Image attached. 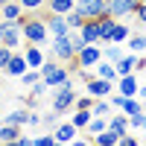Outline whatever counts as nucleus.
Wrapping results in <instances>:
<instances>
[{
    "mask_svg": "<svg viewBox=\"0 0 146 146\" xmlns=\"http://www.w3.org/2000/svg\"><path fill=\"white\" fill-rule=\"evenodd\" d=\"M123 53H126L123 44H102V58H108V62H117Z\"/></svg>",
    "mask_w": 146,
    "mask_h": 146,
    "instance_id": "30",
    "label": "nucleus"
},
{
    "mask_svg": "<svg viewBox=\"0 0 146 146\" xmlns=\"http://www.w3.org/2000/svg\"><path fill=\"white\" fill-rule=\"evenodd\" d=\"M0 79H3V70H0Z\"/></svg>",
    "mask_w": 146,
    "mask_h": 146,
    "instance_id": "45",
    "label": "nucleus"
},
{
    "mask_svg": "<svg viewBox=\"0 0 146 146\" xmlns=\"http://www.w3.org/2000/svg\"><path fill=\"white\" fill-rule=\"evenodd\" d=\"M21 32H23V44H47L50 41V32H47V23L38 12H23L21 18Z\"/></svg>",
    "mask_w": 146,
    "mask_h": 146,
    "instance_id": "1",
    "label": "nucleus"
},
{
    "mask_svg": "<svg viewBox=\"0 0 146 146\" xmlns=\"http://www.w3.org/2000/svg\"><path fill=\"white\" fill-rule=\"evenodd\" d=\"M114 108H111V102H108V96H102V100H94V105H91V114L94 117H108Z\"/></svg>",
    "mask_w": 146,
    "mask_h": 146,
    "instance_id": "29",
    "label": "nucleus"
},
{
    "mask_svg": "<svg viewBox=\"0 0 146 146\" xmlns=\"http://www.w3.org/2000/svg\"><path fill=\"white\" fill-rule=\"evenodd\" d=\"M12 53H15V50H12V47H6V44L0 47V70H3V67L9 64V58H12Z\"/></svg>",
    "mask_w": 146,
    "mask_h": 146,
    "instance_id": "38",
    "label": "nucleus"
},
{
    "mask_svg": "<svg viewBox=\"0 0 146 146\" xmlns=\"http://www.w3.org/2000/svg\"><path fill=\"white\" fill-rule=\"evenodd\" d=\"M41 70V79L47 82V88H58V85H64L73 73L67 70V64H62V62H56V58H50L47 56V62L38 67Z\"/></svg>",
    "mask_w": 146,
    "mask_h": 146,
    "instance_id": "3",
    "label": "nucleus"
},
{
    "mask_svg": "<svg viewBox=\"0 0 146 146\" xmlns=\"http://www.w3.org/2000/svg\"><path fill=\"white\" fill-rule=\"evenodd\" d=\"M3 27H6V21H3V18H0V32H3Z\"/></svg>",
    "mask_w": 146,
    "mask_h": 146,
    "instance_id": "42",
    "label": "nucleus"
},
{
    "mask_svg": "<svg viewBox=\"0 0 146 146\" xmlns=\"http://www.w3.org/2000/svg\"><path fill=\"white\" fill-rule=\"evenodd\" d=\"M102 129H108V117H91V120H88V126H85L82 131H85L88 137H94V135H100Z\"/></svg>",
    "mask_w": 146,
    "mask_h": 146,
    "instance_id": "27",
    "label": "nucleus"
},
{
    "mask_svg": "<svg viewBox=\"0 0 146 146\" xmlns=\"http://www.w3.org/2000/svg\"><path fill=\"white\" fill-rule=\"evenodd\" d=\"M32 146H56L53 131H50V135H38V137H32Z\"/></svg>",
    "mask_w": 146,
    "mask_h": 146,
    "instance_id": "37",
    "label": "nucleus"
},
{
    "mask_svg": "<svg viewBox=\"0 0 146 146\" xmlns=\"http://www.w3.org/2000/svg\"><path fill=\"white\" fill-rule=\"evenodd\" d=\"M73 9H79L85 21L88 18H102V15H108V0H76Z\"/></svg>",
    "mask_w": 146,
    "mask_h": 146,
    "instance_id": "6",
    "label": "nucleus"
},
{
    "mask_svg": "<svg viewBox=\"0 0 146 146\" xmlns=\"http://www.w3.org/2000/svg\"><path fill=\"white\" fill-rule=\"evenodd\" d=\"M120 143H123V146H137V137H135V135H129V131H126V135L120 137Z\"/></svg>",
    "mask_w": 146,
    "mask_h": 146,
    "instance_id": "40",
    "label": "nucleus"
},
{
    "mask_svg": "<svg viewBox=\"0 0 146 146\" xmlns=\"http://www.w3.org/2000/svg\"><path fill=\"white\" fill-rule=\"evenodd\" d=\"M79 35L85 38V44H100V21L96 18H88L79 27Z\"/></svg>",
    "mask_w": 146,
    "mask_h": 146,
    "instance_id": "15",
    "label": "nucleus"
},
{
    "mask_svg": "<svg viewBox=\"0 0 146 146\" xmlns=\"http://www.w3.org/2000/svg\"><path fill=\"white\" fill-rule=\"evenodd\" d=\"M0 126H3V114H0Z\"/></svg>",
    "mask_w": 146,
    "mask_h": 146,
    "instance_id": "43",
    "label": "nucleus"
},
{
    "mask_svg": "<svg viewBox=\"0 0 146 146\" xmlns=\"http://www.w3.org/2000/svg\"><path fill=\"white\" fill-rule=\"evenodd\" d=\"M47 12H53V15H67V12L76 6V0H47Z\"/></svg>",
    "mask_w": 146,
    "mask_h": 146,
    "instance_id": "23",
    "label": "nucleus"
},
{
    "mask_svg": "<svg viewBox=\"0 0 146 146\" xmlns=\"http://www.w3.org/2000/svg\"><path fill=\"white\" fill-rule=\"evenodd\" d=\"M96 21H100V44H108V38H111V29H114L117 18H111V15H102V18H96Z\"/></svg>",
    "mask_w": 146,
    "mask_h": 146,
    "instance_id": "22",
    "label": "nucleus"
},
{
    "mask_svg": "<svg viewBox=\"0 0 146 146\" xmlns=\"http://www.w3.org/2000/svg\"><path fill=\"white\" fill-rule=\"evenodd\" d=\"M94 76L108 79V82H117V67H114V62H108V58H100V62L94 64Z\"/></svg>",
    "mask_w": 146,
    "mask_h": 146,
    "instance_id": "16",
    "label": "nucleus"
},
{
    "mask_svg": "<svg viewBox=\"0 0 146 146\" xmlns=\"http://www.w3.org/2000/svg\"><path fill=\"white\" fill-rule=\"evenodd\" d=\"M53 137H56V143H73V140L79 137V129L73 126L70 120H67V123H62V120H58V123L53 126Z\"/></svg>",
    "mask_w": 146,
    "mask_h": 146,
    "instance_id": "13",
    "label": "nucleus"
},
{
    "mask_svg": "<svg viewBox=\"0 0 146 146\" xmlns=\"http://www.w3.org/2000/svg\"><path fill=\"white\" fill-rule=\"evenodd\" d=\"M143 108H146V105H143L140 96H123V105H120L117 111H123L126 117H131V114H140Z\"/></svg>",
    "mask_w": 146,
    "mask_h": 146,
    "instance_id": "19",
    "label": "nucleus"
},
{
    "mask_svg": "<svg viewBox=\"0 0 146 146\" xmlns=\"http://www.w3.org/2000/svg\"><path fill=\"white\" fill-rule=\"evenodd\" d=\"M44 23H47V32H50V38H58V35H67V32H70L64 15H53V12H47V15H44Z\"/></svg>",
    "mask_w": 146,
    "mask_h": 146,
    "instance_id": "12",
    "label": "nucleus"
},
{
    "mask_svg": "<svg viewBox=\"0 0 146 146\" xmlns=\"http://www.w3.org/2000/svg\"><path fill=\"white\" fill-rule=\"evenodd\" d=\"M50 108L62 117L67 111H73V102H76V82H73V76L64 82V85H58V88H50Z\"/></svg>",
    "mask_w": 146,
    "mask_h": 146,
    "instance_id": "2",
    "label": "nucleus"
},
{
    "mask_svg": "<svg viewBox=\"0 0 146 146\" xmlns=\"http://www.w3.org/2000/svg\"><path fill=\"white\" fill-rule=\"evenodd\" d=\"M100 58H102V44H85L76 53V64L79 67H94Z\"/></svg>",
    "mask_w": 146,
    "mask_h": 146,
    "instance_id": "9",
    "label": "nucleus"
},
{
    "mask_svg": "<svg viewBox=\"0 0 146 146\" xmlns=\"http://www.w3.org/2000/svg\"><path fill=\"white\" fill-rule=\"evenodd\" d=\"M135 18L143 23V27H146V3H143V0H140V3H137V9H135Z\"/></svg>",
    "mask_w": 146,
    "mask_h": 146,
    "instance_id": "39",
    "label": "nucleus"
},
{
    "mask_svg": "<svg viewBox=\"0 0 146 146\" xmlns=\"http://www.w3.org/2000/svg\"><path fill=\"white\" fill-rule=\"evenodd\" d=\"M27 117H29V108L21 105V108H15V111H9V114L3 117V123H15V126L23 129V126H27Z\"/></svg>",
    "mask_w": 146,
    "mask_h": 146,
    "instance_id": "26",
    "label": "nucleus"
},
{
    "mask_svg": "<svg viewBox=\"0 0 146 146\" xmlns=\"http://www.w3.org/2000/svg\"><path fill=\"white\" fill-rule=\"evenodd\" d=\"M18 3L23 6V12H38V9H44L47 0H18Z\"/></svg>",
    "mask_w": 146,
    "mask_h": 146,
    "instance_id": "34",
    "label": "nucleus"
},
{
    "mask_svg": "<svg viewBox=\"0 0 146 146\" xmlns=\"http://www.w3.org/2000/svg\"><path fill=\"white\" fill-rule=\"evenodd\" d=\"M47 44H50L47 56H50V58H56V62L67 64V62H73V58H76V50H73V41H70V35H58V38H50Z\"/></svg>",
    "mask_w": 146,
    "mask_h": 146,
    "instance_id": "4",
    "label": "nucleus"
},
{
    "mask_svg": "<svg viewBox=\"0 0 146 146\" xmlns=\"http://www.w3.org/2000/svg\"><path fill=\"white\" fill-rule=\"evenodd\" d=\"M126 47H129V53H146V32H131L129 38H126Z\"/></svg>",
    "mask_w": 146,
    "mask_h": 146,
    "instance_id": "20",
    "label": "nucleus"
},
{
    "mask_svg": "<svg viewBox=\"0 0 146 146\" xmlns=\"http://www.w3.org/2000/svg\"><path fill=\"white\" fill-rule=\"evenodd\" d=\"M0 41L12 50H21L23 47V32H21V21H6L3 32H0Z\"/></svg>",
    "mask_w": 146,
    "mask_h": 146,
    "instance_id": "5",
    "label": "nucleus"
},
{
    "mask_svg": "<svg viewBox=\"0 0 146 146\" xmlns=\"http://www.w3.org/2000/svg\"><path fill=\"white\" fill-rule=\"evenodd\" d=\"M143 3H146V0H143Z\"/></svg>",
    "mask_w": 146,
    "mask_h": 146,
    "instance_id": "47",
    "label": "nucleus"
},
{
    "mask_svg": "<svg viewBox=\"0 0 146 146\" xmlns=\"http://www.w3.org/2000/svg\"><path fill=\"white\" fill-rule=\"evenodd\" d=\"M94 114H91V108H73V117H70V123L73 126H76L79 131L85 129V126H88V120H91Z\"/></svg>",
    "mask_w": 146,
    "mask_h": 146,
    "instance_id": "28",
    "label": "nucleus"
},
{
    "mask_svg": "<svg viewBox=\"0 0 146 146\" xmlns=\"http://www.w3.org/2000/svg\"><path fill=\"white\" fill-rule=\"evenodd\" d=\"M85 94H91L94 100H102V96H111L114 94V82H108V79H100V76H94L85 82Z\"/></svg>",
    "mask_w": 146,
    "mask_h": 146,
    "instance_id": "8",
    "label": "nucleus"
},
{
    "mask_svg": "<svg viewBox=\"0 0 146 146\" xmlns=\"http://www.w3.org/2000/svg\"><path fill=\"white\" fill-rule=\"evenodd\" d=\"M140 0H108V15L117 18V21H126L135 15V9H137Z\"/></svg>",
    "mask_w": 146,
    "mask_h": 146,
    "instance_id": "7",
    "label": "nucleus"
},
{
    "mask_svg": "<svg viewBox=\"0 0 146 146\" xmlns=\"http://www.w3.org/2000/svg\"><path fill=\"white\" fill-rule=\"evenodd\" d=\"M47 94H50V88H47L44 79H38L35 85H29V96H35V100H41V96H47Z\"/></svg>",
    "mask_w": 146,
    "mask_h": 146,
    "instance_id": "33",
    "label": "nucleus"
},
{
    "mask_svg": "<svg viewBox=\"0 0 146 146\" xmlns=\"http://www.w3.org/2000/svg\"><path fill=\"white\" fill-rule=\"evenodd\" d=\"M0 18L3 21H21L23 18V6L18 3V0H6V3L0 6Z\"/></svg>",
    "mask_w": 146,
    "mask_h": 146,
    "instance_id": "18",
    "label": "nucleus"
},
{
    "mask_svg": "<svg viewBox=\"0 0 146 146\" xmlns=\"http://www.w3.org/2000/svg\"><path fill=\"white\" fill-rule=\"evenodd\" d=\"M108 129L117 131V135L123 137L126 131H129V117H126L123 111H111V114H108Z\"/></svg>",
    "mask_w": 146,
    "mask_h": 146,
    "instance_id": "17",
    "label": "nucleus"
},
{
    "mask_svg": "<svg viewBox=\"0 0 146 146\" xmlns=\"http://www.w3.org/2000/svg\"><path fill=\"white\" fill-rule=\"evenodd\" d=\"M137 85H140L137 73H123V76H117L114 91H117V94H123V96H137Z\"/></svg>",
    "mask_w": 146,
    "mask_h": 146,
    "instance_id": "10",
    "label": "nucleus"
},
{
    "mask_svg": "<svg viewBox=\"0 0 146 146\" xmlns=\"http://www.w3.org/2000/svg\"><path fill=\"white\" fill-rule=\"evenodd\" d=\"M15 143H18V146H32V137H27V135H23V131H21Z\"/></svg>",
    "mask_w": 146,
    "mask_h": 146,
    "instance_id": "41",
    "label": "nucleus"
},
{
    "mask_svg": "<svg viewBox=\"0 0 146 146\" xmlns=\"http://www.w3.org/2000/svg\"><path fill=\"white\" fill-rule=\"evenodd\" d=\"M0 47H3V41H0Z\"/></svg>",
    "mask_w": 146,
    "mask_h": 146,
    "instance_id": "46",
    "label": "nucleus"
},
{
    "mask_svg": "<svg viewBox=\"0 0 146 146\" xmlns=\"http://www.w3.org/2000/svg\"><path fill=\"white\" fill-rule=\"evenodd\" d=\"M3 3H6V0H0V6H3Z\"/></svg>",
    "mask_w": 146,
    "mask_h": 146,
    "instance_id": "44",
    "label": "nucleus"
},
{
    "mask_svg": "<svg viewBox=\"0 0 146 146\" xmlns=\"http://www.w3.org/2000/svg\"><path fill=\"white\" fill-rule=\"evenodd\" d=\"M56 123H58V114L53 111V108H50L47 114H41V126H47L50 131H53V126H56Z\"/></svg>",
    "mask_w": 146,
    "mask_h": 146,
    "instance_id": "36",
    "label": "nucleus"
},
{
    "mask_svg": "<svg viewBox=\"0 0 146 146\" xmlns=\"http://www.w3.org/2000/svg\"><path fill=\"white\" fill-rule=\"evenodd\" d=\"M64 21H67V27H70V29H79L82 23H85V18H82V12H79V9H70L67 15H64Z\"/></svg>",
    "mask_w": 146,
    "mask_h": 146,
    "instance_id": "32",
    "label": "nucleus"
},
{
    "mask_svg": "<svg viewBox=\"0 0 146 146\" xmlns=\"http://www.w3.org/2000/svg\"><path fill=\"white\" fill-rule=\"evenodd\" d=\"M41 126V114H38V108H29V117H27V126L23 129H38Z\"/></svg>",
    "mask_w": 146,
    "mask_h": 146,
    "instance_id": "35",
    "label": "nucleus"
},
{
    "mask_svg": "<svg viewBox=\"0 0 146 146\" xmlns=\"http://www.w3.org/2000/svg\"><path fill=\"white\" fill-rule=\"evenodd\" d=\"M38 79H41V70H38V67H27V73L21 76V85H23V88H29V85H35Z\"/></svg>",
    "mask_w": 146,
    "mask_h": 146,
    "instance_id": "31",
    "label": "nucleus"
},
{
    "mask_svg": "<svg viewBox=\"0 0 146 146\" xmlns=\"http://www.w3.org/2000/svg\"><path fill=\"white\" fill-rule=\"evenodd\" d=\"M21 53H23V58H27L29 67H41V64L47 62V50H44L41 44H23Z\"/></svg>",
    "mask_w": 146,
    "mask_h": 146,
    "instance_id": "14",
    "label": "nucleus"
},
{
    "mask_svg": "<svg viewBox=\"0 0 146 146\" xmlns=\"http://www.w3.org/2000/svg\"><path fill=\"white\" fill-rule=\"evenodd\" d=\"M129 35H131L129 23L117 21V23H114V29H111V38H108V44H126V38H129Z\"/></svg>",
    "mask_w": 146,
    "mask_h": 146,
    "instance_id": "21",
    "label": "nucleus"
},
{
    "mask_svg": "<svg viewBox=\"0 0 146 146\" xmlns=\"http://www.w3.org/2000/svg\"><path fill=\"white\" fill-rule=\"evenodd\" d=\"M21 131H23V129L15 126V123H3V126H0V143H15Z\"/></svg>",
    "mask_w": 146,
    "mask_h": 146,
    "instance_id": "24",
    "label": "nucleus"
},
{
    "mask_svg": "<svg viewBox=\"0 0 146 146\" xmlns=\"http://www.w3.org/2000/svg\"><path fill=\"white\" fill-rule=\"evenodd\" d=\"M91 140L100 143V146H117V143H120V135H117V131H111V129H102L100 135H94Z\"/></svg>",
    "mask_w": 146,
    "mask_h": 146,
    "instance_id": "25",
    "label": "nucleus"
},
{
    "mask_svg": "<svg viewBox=\"0 0 146 146\" xmlns=\"http://www.w3.org/2000/svg\"><path fill=\"white\" fill-rule=\"evenodd\" d=\"M27 58H23V53L21 50H15V53H12V58H9V64L3 67V76H12V79H21L23 76V73H27Z\"/></svg>",
    "mask_w": 146,
    "mask_h": 146,
    "instance_id": "11",
    "label": "nucleus"
}]
</instances>
